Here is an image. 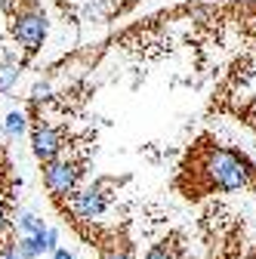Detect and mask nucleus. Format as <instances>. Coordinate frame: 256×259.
<instances>
[{
  "mask_svg": "<svg viewBox=\"0 0 256 259\" xmlns=\"http://www.w3.org/2000/svg\"><path fill=\"white\" fill-rule=\"evenodd\" d=\"M16 250H19L22 259H37V256H40V244H37L34 235H22V238L16 241Z\"/></svg>",
  "mask_w": 256,
  "mask_h": 259,
  "instance_id": "obj_8",
  "label": "nucleus"
},
{
  "mask_svg": "<svg viewBox=\"0 0 256 259\" xmlns=\"http://www.w3.org/2000/svg\"><path fill=\"white\" fill-rule=\"evenodd\" d=\"M4 130H7L10 136H22L25 133V114L22 111H10L7 120H4Z\"/></svg>",
  "mask_w": 256,
  "mask_h": 259,
  "instance_id": "obj_11",
  "label": "nucleus"
},
{
  "mask_svg": "<svg viewBox=\"0 0 256 259\" xmlns=\"http://www.w3.org/2000/svg\"><path fill=\"white\" fill-rule=\"evenodd\" d=\"M99 259H133V247L126 238L108 235L99 241Z\"/></svg>",
  "mask_w": 256,
  "mask_h": 259,
  "instance_id": "obj_7",
  "label": "nucleus"
},
{
  "mask_svg": "<svg viewBox=\"0 0 256 259\" xmlns=\"http://www.w3.org/2000/svg\"><path fill=\"white\" fill-rule=\"evenodd\" d=\"M47 229L44 219H37L34 213H19V232L22 235H40Z\"/></svg>",
  "mask_w": 256,
  "mask_h": 259,
  "instance_id": "obj_9",
  "label": "nucleus"
},
{
  "mask_svg": "<svg viewBox=\"0 0 256 259\" xmlns=\"http://www.w3.org/2000/svg\"><path fill=\"white\" fill-rule=\"evenodd\" d=\"M13 34L16 40L22 44V50L28 56H34L40 47H44V37H47V16L37 4H28L19 16H16V25H13Z\"/></svg>",
  "mask_w": 256,
  "mask_h": 259,
  "instance_id": "obj_4",
  "label": "nucleus"
},
{
  "mask_svg": "<svg viewBox=\"0 0 256 259\" xmlns=\"http://www.w3.org/2000/svg\"><path fill=\"white\" fill-rule=\"evenodd\" d=\"M185 198H204V194H232V191H253L256 188V160H250L247 151L213 145L210 139H201L195 151L188 154V164L182 167L179 179H188Z\"/></svg>",
  "mask_w": 256,
  "mask_h": 259,
  "instance_id": "obj_1",
  "label": "nucleus"
},
{
  "mask_svg": "<svg viewBox=\"0 0 256 259\" xmlns=\"http://www.w3.org/2000/svg\"><path fill=\"white\" fill-rule=\"evenodd\" d=\"M188 253H185V244H182V235H167V238H161L157 244H151L148 250H145V259H185Z\"/></svg>",
  "mask_w": 256,
  "mask_h": 259,
  "instance_id": "obj_6",
  "label": "nucleus"
},
{
  "mask_svg": "<svg viewBox=\"0 0 256 259\" xmlns=\"http://www.w3.org/2000/svg\"><path fill=\"white\" fill-rule=\"evenodd\" d=\"M253 194H256V188H253Z\"/></svg>",
  "mask_w": 256,
  "mask_h": 259,
  "instance_id": "obj_16",
  "label": "nucleus"
},
{
  "mask_svg": "<svg viewBox=\"0 0 256 259\" xmlns=\"http://www.w3.org/2000/svg\"><path fill=\"white\" fill-rule=\"evenodd\" d=\"M0 259H22L13 238H4V241H0Z\"/></svg>",
  "mask_w": 256,
  "mask_h": 259,
  "instance_id": "obj_13",
  "label": "nucleus"
},
{
  "mask_svg": "<svg viewBox=\"0 0 256 259\" xmlns=\"http://www.w3.org/2000/svg\"><path fill=\"white\" fill-rule=\"evenodd\" d=\"M62 204V210H65L77 225H83V222H96L102 213H105V207H108V194H105V179H99V182H93L90 188H80V191H71L65 201H59Z\"/></svg>",
  "mask_w": 256,
  "mask_h": 259,
  "instance_id": "obj_2",
  "label": "nucleus"
},
{
  "mask_svg": "<svg viewBox=\"0 0 256 259\" xmlns=\"http://www.w3.org/2000/svg\"><path fill=\"white\" fill-rule=\"evenodd\" d=\"M53 259H74V256H71L68 250H62V247H56V250H53Z\"/></svg>",
  "mask_w": 256,
  "mask_h": 259,
  "instance_id": "obj_15",
  "label": "nucleus"
},
{
  "mask_svg": "<svg viewBox=\"0 0 256 259\" xmlns=\"http://www.w3.org/2000/svg\"><path fill=\"white\" fill-rule=\"evenodd\" d=\"M87 173V160H47L44 164V185L53 194V201H65L71 191H77L80 176Z\"/></svg>",
  "mask_w": 256,
  "mask_h": 259,
  "instance_id": "obj_3",
  "label": "nucleus"
},
{
  "mask_svg": "<svg viewBox=\"0 0 256 259\" xmlns=\"http://www.w3.org/2000/svg\"><path fill=\"white\" fill-rule=\"evenodd\" d=\"M7 229H10V207H7V198L0 194V241H4Z\"/></svg>",
  "mask_w": 256,
  "mask_h": 259,
  "instance_id": "obj_14",
  "label": "nucleus"
},
{
  "mask_svg": "<svg viewBox=\"0 0 256 259\" xmlns=\"http://www.w3.org/2000/svg\"><path fill=\"white\" fill-rule=\"evenodd\" d=\"M37 238V244H40V253H53L56 247H59V232L56 229H44L40 235H34Z\"/></svg>",
  "mask_w": 256,
  "mask_h": 259,
  "instance_id": "obj_12",
  "label": "nucleus"
},
{
  "mask_svg": "<svg viewBox=\"0 0 256 259\" xmlns=\"http://www.w3.org/2000/svg\"><path fill=\"white\" fill-rule=\"evenodd\" d=\"M16 80H19V65L4 62V65H0V93H7Z\"/></svg>",
  "mask_w": 256,
  "mask_h": 259,
  "instance_id": "obj_10",
  "label": "nucleus"
},
{
  "mask_svg": "<svg viewBox=\"0 0 256 259\" xmlns=\"http://www.w3.org/2000/svg\"><path fill=\"white\" fill-rule=\"evenodd\" d=\"M62 148H65V139H62V133H59L56 126L37 123L34 130H31V151H34V157L40 160V164L56 160L62 154Z\"/></svg>",
  "mask_w": 256,
  "mask_h": 259,
  "instance_id": "obj_5",
  "label": "nucleus"
}]
</instances>
